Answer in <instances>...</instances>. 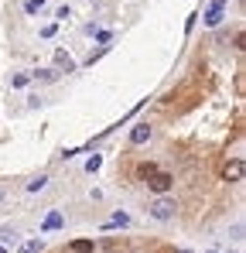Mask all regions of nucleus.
<instances>
[{
	"label": "nucleus",
	"instance_id": "obj_1",
	"mask_svg": "<svg viewBox=\"0 0 246 253\" xmlns=\"http://www.w3.org/2000/svg\"><path fill=\"white\" fill-rule=\"evenodd\" d=\"M147 212H151L158 222H167V219H174V215H178V202H174L171 195H158V199L147 206Z\"/></svg>",
	"mask_w": 246,
	"mask_h": 253
},
{
	"label": "nucleus",
	"instance_id": "obj_2",
	"mask_svg": "<svg viewBox=\"0 0 246 253\" xmlns=\"http://www.w3.org/2000/svg\"><path fill=\"white\" fill-rule=\"evenodd\" d=\"M147 188H151L154 195H167V192L174 188V174H167V171H154V174L147 178Z\"/></svg>",
	"mask_w": 246,
	"mask_h": 253
},
{
	"label": "nucleus",
	"instance_id": "obj_3",
	"mask_svg": "<svg viewBox=\"0 0 246 253\" xmlns=\"http://www.w3.org/2000/svg\"><path fill=\"white\" fill-rule=\"evenodd\" d=\"M226 3H229V0H212V3H208V10H205V28H219V24H222Z\"/></svg>",
	"mask_w": 246,
	"mask_h": 253
},
{
	"label": "nucleus",
	"instance_id": "obj_4",
	"mask_svg": "<svg viewBox=\"0 0 246 253\" xmlns=\"http://www.w3.org/2000/svg\"><path fill=\"white\" fill-rule=\"evenodd\" d=\"M243 174H246L243 158H233V161L222 168V178H226V181H243Z\"/></svg>",
	"mask_w": 246,
	"mask_h": 253
},
{
	"label": "nucleus",
	"instance_id": "obj_5",
	"mask_svg": "<svg viewBox=\"0 0 246 253\" xmlns=\"http://www.w3.org/2000/svg\"><path fill=\"white\" fill-rule=\"evenodd\" d=\"M55 72H76V58L65 48H55Z\"/></svg>",
	"mask_w": 246,
	"mask_h": 253
},
{
	"label": "nucleus",
	"instance_id": "obj_6",
	"mask_svg": "<svg viewBox=\"0 0 246 253\" xmlns=\"http://www.w3.org/2000/svg\"><path fill=\"white\" fill-rule=\"evenodd\" d=\"M151 137H154V130H151L147 124H137L133 130H130V144H147Z\"/></svg>",
	"mask_w": 246,
	"mask_h": 253
},
{
	"label": "nucleus",
	"instance_id": "obj_7",
	"mask_svg": "<svg viewBox=\"0 0 246 253\" xmlns=\"http://www.w3.org/2000/svg\"><path fill=\"white\" fill-rule=\"evenodd\" d=\"M65 226V219H62V212H51L44 222H41V233H51V229H62Z\"/></svg>",
	"mask_w": 246,
	"mask_h": 253
},
{
	"label": "nucleus",
	"instance_id": "obj_8",
	"mask_svg": "<svg viewBox=\"0 0 246 253\" xmlns=\"http://www.w3.org/2000/svg\"><path fill=\"white\" fill-rule=\"evenodd\" d=\"M117 226H130V215H126V212H117V215H110V219H106V226H103V229H117Z\"/></svg>",
	"mask_w": 246,
	"mask_h": 253
},
{
	"label": "nucleus",
	"instance_id": "obj_9",
	"mask_svg": "<svg viewBox=\"0 0 246 253\" xmlns=\"http://www.w3.org/2000/svg\"><path fill=\"white\" fill-rule=\"evenodd\" d=\"M31 79H38V83H55L58 72H55V69H38V72H31Z\"/></svg>",
	"mask_w": 246,
	"mask_h": 253
},
{
	"label": "nucleus",
	"instance_id": "obj_10",
	"mask_svg": "<svg viewBox=\"0 0 246 253\" xmlns=\"http://www.w3.org/2000/svg\"><path fill=\"white\" fill-rule=\"evenodd\" d=\"M28 83H31V72H17V76H10V85H14V89H24Z\"/></svg>",
	"mask_w": 246,
	"mask_h": 253
},
{
	"label": "nucleus",
	"instance_id": "obj_11",
	"mask_svg": "<svg viewBox=\"0 0 246 253\" xmlns=\"http://www.w3.org/2000/svg\"><path fill=\"white\" fill-rule=\"evenodd\" d=\"M72 253H92V240H72Z\"/></svg>",
	"mask_w": 246,
	"mask_h": 253
},
{
	"label": "nucleus",
	"instance_id": "obj_12",
	"mask_svg": "<svg viewBox=\"0 0 246 253\" xmlns=\"http://www.w3.org/2000/svg\"><path fill=\"white\" fill-rule=\"evenodd\" d=\"M44 185H48V174H38V178H31V181H28V192H41Z\"/></svg>",
	"mask_w": 246,
	"mask_h": 253
},
{
	"label": "nucleus",
	"instance_id": "obj_13",
	"mask_svg": "<svg viewBox=\"0 0 246 253\" xmlns=\"http://www.w3.org/2000/svg\"><path fill=\"white\" fill-rule=\"evenodd\" d=\"M41 240H28V243H21V253H41Z\"/></svg>",
	"mask_w": 246,
	"mask_h": 253
},
{
	"label": "nucleus",
	"instance_id": "obj_14",
	"mask_svg": "<svg viewBox=\"0 0 246 253\" xmlns=\"http://www.w3.org/2000/svg\"><path fill=\"white\" fill-rule=\"evenodd\" d=\"M44 7V0H24V14H38Z\"/></svg>",
	"mask_w": 246,
	"mask_h": 253
},
{
	"label": "nucleus",
	"instance_id": "obj_15",
	"mask_svg": "<svg viewBox=\"0 0 246 253\" xmlns=\"http://www.w3.org/2000/svg\"><path fill=\"white\" fill-rule=\"evenodd\" d=\"M99 168H103V158H99V154H92V158L85 161V171L92 174V171H99Z\"/></svg>",
	"mask_w": 246,
	"mask_h": 253
},
{
	"label": "nucleus",
	"instance_id": "obj_16",
	"mask_svg": "<svg viewBox=\"0 0 246 253\" xmlns=\"http://www.w3.org/2000/svg\"><path fill=\"white\" fill-rule=\"evenodd\" d=\"M55 17H58V21H69V17H72V7H69V3H65V7H58V10H55Z\"/></svg>",
	"mask_w": 246,
	"mask_h": 253
},
{
	"label": "nucleus",
	"instance_id": "obj_17",
	"mask_svg": "<svg viewBox=\"0 0 246 253\" xmlns=\"http://www.w3.org/2000/svg\"><path fill=\"white\" fill-rule=\"evenodd\" d=\"M55 31H58V24H44L41 28V38H55Z\"/></svg>",
	"mask_w": 246,
	"mask_h": 253
},
{
	"label": "nucleus",
	"instance_id": "obj_18",
	"mask_svg": "<svg viewBox=\"0 0 246 253\" xmlns=\"http://www.w3.org/2000/svg\"><path fill=\"white\" fill-rule=\"evenodd\" d=\"M92 35H96V38H99V44H106V42H110V38H113V35H110V31H92Z\"/></svg>",
	"mask_w": 246,
	"mask_h": 253
},
{
	"label": "nucleus",
	"instance_id": "obj_19",
	"mask_svg": "<svg viewBox=\"0 0 246 253\" xmlns=\"http://www.w3.org/2000/svg\"><path fill=\"white\" fill-rule=\"evenodd\" d=\"M0 253H7V247H3V243H0Z\"/></svg>",
	"mask_w": 246,
	"mask_h": 253
},
{
	"label": "nucleus",
	"instance_id": "obj_20",
	"mask_svg": "<svg viewBox=\"0 0 246 253\" xmlns=\"http://www.w3.org/2000/svg\"><path fill=\"white\" fill-rule=\"evenodd\" d=\"M3 195H7V192H3V188H0V199H3Z\"/></svg>",
	"mask_w": 246,
	"mask_h": 253
},
{
	"label": "nucleus",
	"instance_id": "obj_21",
	"mask_svg": "<svg viewBox=\"0 0 246 253\" xmlns=\"http://www.w3.org/2000/svg\"><path fill=\"white\" fill-rule=\"evenodd\" d=\"M236 253H240V250H236Z\"/></svg>",
	"mask_w": 246,
	"mask_h": 253
}]
</instances>
